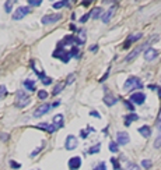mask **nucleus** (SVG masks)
<instances>
[{"label": "nucleus", "instance_id": "f257e3e1", "mask_svg": "<svg viewBox=\"0 0 161 170\" xmlns=\"http://www.w3.org/2000/svg\"><path fill=\"white\" fill-rule=\"evenodd\" d=\"M125 91H134V89H143V84L137 77H129L123 85Z\"/></svg>", "mask_w": 161, "mask_h": 170}, {"label": "nucleus", "instance_id": "f03ea898", "mask_svg": "<svg viewBox=\"0 0 161 170\" xmlns=\"http://www.w3.org/2000/svg\"><path fill=\"white\" fill-rule=\"evenodd\" d=\"M30 102H31V99H30V96H28L25 92L17 91V102H16V106H17V107L23 109V107L30 105Z\"/></svg>", "mask_w": 161, "mask_h": 170}, {"label": "nucleus", "instance_id": "7ed1b4c3", "mask_svg": "<svg viewBox=\"0 0 161 170\" xmlns=\"http://www.w3.org/2000/svg\"><path fill=\"white\" fill-rule=\"evenodd\" d=\"M30 11H31V9H30V7H27V6H21V7H18V9H17L13 13V20H14V21L23 20L25 15H28V14H30Z\"/></svg>", "mask_w": 161, "mask_h": 170}, {"label": "nucleus", "instance_id": "20e7f679", "mask_svg": "<svg viewBox=\"0 0 161 170\" xmlns=\"http://www.w3.org/2000/svg\"><path fill=\"white\" fill-rule=\"evenodd\" d=\"M53 57H56V59H60L63 63H67L70 60V55H69V52H66V50H63L60 46H58V49H56L55 52H53Z\"/></svg>", "mask_w": 161, "mask_h": 170}, {"label": "nucleus", "instance_id": "39448f33", "mask_svg": "<svg viewBox=\"0 0 161 170\" xmlns=\"http://www.w3.org/2000/svg\"><path fill=\"white\" fill-rule=\"evenodd\" d=\"M60 18H62V14H48V15H44V17H42L41 23L44 24V25H49V24L58 23Z\"/></svg>", "mask_w": 161, "mask_h": 170}, {"label": "nucleus", "instance_id": "423d86ee", "mask_svg": "<svg viewBox=\"0 0 161 170\" xmlns=\"http://www.w3.org/2000/svg\"><path fill=\"white\" fill-rule=\"evenodd\" d=\"M130 103H134V105H143L144 101H146V95L143 92H134L130 95Z\"/></svg>", "mask_w": 161, "mask_h": 170}, {"label": "nucleus", "instance_id": "0eeeda50", "mask_svg": "<svg viewBox=\"0 0 161 170\" xmlns=\"http://www.w3.org/2000/svg\"><path fill=\"white\" fill-rule=\"evenodd\" d=\"M77 145H78V141H77V138L74 137V135H69V137L66 138L64 148H66L67 151H73V149H76Z\"/></svg>", "mask_w": 161, "mask_h": 170}, {"label": "nucleus", "instance_id": "6e6552de", "mask_svg": "<svg viewBox=\"0 0 161 170\" xmlns=\"http://www.w3.org/2000/svg\"><path fill=\"white\" fill-rule=\"evenodd\" d=\"M129 141H130V138H129L128 133H125V131H118L116 133V144L118 145H126Z\"/></svg>", "mask_w": 161, "mask_h": 170}, {"label": "nucleus", "instance_id": "1a4fd4ad", "mask_svg": "<svg viewBox=\"0 0 161 170\" xmlns=\"http://www.w3.org/2000/svg\"><path fill=\"white\" fill-rule=\"evenodd\" d=\"M51 109H52V105H49V103H44V105H41L37 110L34 112V117H41V116L46 115Z\"/></svg>", "mask_w": 161, "mask_h": 170}, {"label": "nucleus", "instance_id": "9d476101", "mask_svg": "<svg viewBox=\"0 0 161 170\" xmlns=\"http://www.w3.org/2000/svg\"><path fill=\"white\" fill-rule=\"evenodd\" d=\"M144 60H147V61H151V60L157 59V56H158V52L156 49H153V47H148L144 50Z\"/></svg>", "mask_w": 161, "mask_h": 170}, {"label": "nucleus", "instance_id": "9b49d317", "mask_svg": "<svg viewBox=\"0 0 161 170\" xmlns=\"http://www.w3.org/2000/svg\"><path fill=\"white\" fill-rule=\"evenodd\" d=\"M69 169L70 170H78L80 169V166H81V159L78 156H74V158H72L69 161Z\"/></svg>", "mask_w": 161, "mask_h": 170}, {"label": "nucleus", "instance_id": "f8f14e48", "mask_svg": "<svg viewBox=\"0 0 161 170\" xmlns=\"http://www.w3.org/2000/svg\"><path fill=\"white\" fill-rule=\"evenodd\" d=\"M146 47H147V43H146V45H143V46H139V47H136L134 50H132L128 56H126V59H125V60H126V61H130V60H133L134 57H136V56H137L142 50H144Z\"/></svg>", "mask_w": 161, "mask_h": 170}, {"label": "nucleus", "instance_id": "ddd939ff", "mask_svg": "<svg viewBox=\"0 0 161 170\" xmlns=\"http://www.w3.org/2000/svg\"><path fill=\"white\" fill-rule=\"evenodd\" d=\"M37 128H41V130H45V131H48V133H55L56 131V127L52 123H41V124L37 125Z\"/></svg>", "mask_w": 161, "mask_h": 170}, {"label": "nucleus", "instance_id": "4468645a", "mask_svg": "<svg viewBox=\"0 0 161 170\" xmlns=\"http://www.w3.org/2000/svg\"><path fill=\"white\" fill-rule=\"evenodd\" d=\"M86 39H87V32L84 29H80L78 31V36L76 38V43L77 45H84L86 43Z\"/></svg>", "mask_w": 161, "mask_h": 170}, {"label": "nucleus", "instance_id": "2eb2a0df", "mask_svg": "<svg viewBox=\"0 0 161 170\" xmlns=\"http://www.w3.org/2000/svg\"><path fill=\"white\" fill-rule=\"evenodd\" d=\"M114 13H115V7L112 6V7H111L108 11H105V14L102 15V23H104V24H108V23H109V20L112 18Z\"/></svg>", "mask_w": 161, "mask_h": 170}, {"label": "nucleus", "instance_id": "dca6fc26", "mask_svg": "<svg viewBox=\"0 0 161 170\" xmlns=\"http://www.w3.org/2000/svg\"><path fill=\"white\" fill-rule=\"evenodd\" d=\"M63 121H64V117L63 115H56L55 117H53V123L52 124L56 127V130L60 128V127H63Z\"/></svg>", "mask_w": 161, "mask_h": 170}, {"label": "nucleus", "instance_id": "f3484780", "mask_svg": "<svg viewBox=\"0 0 161 170\" xmlns=\"http://www.w3.org/2000/svg\"><path fill=\"white\" fill-rule=\"evenodd\" d=\"M139 133L142 134L144 138H148L151 135V128L148 125H142V127H139Z\"/></svg>", "mask_w": 161, "mask_h": 170}, {"label": "nucleus", "instance_id": "a211bd4d", "mask_svg": "<svg viewBox=\"0 0 161 170\" xmlns=\"http://www.w3.org/2000/svg\"><path fill=\"white\" fill-rule=\"evenodd\" d=\"M24 87H25L27 91L34 92L35 91V81H34V80H25V81H24Z\"/></svg>", "mask_w": 161, "mask_h": 170}, {"label": "nucleus", "instance_id": "6ab92c4d", "mask_svg": "<svg viewBox=\"0 0 161 170\" xmlns=\"http://www.w3.org/2000/svg\"><path fill=\"white\" fill-rule=\"evenodd\" d=\"M143 36V34H140V32H136L134 35H129V38H128V42L125 43V47L129 45V43H132V42H136V41H139L140 38Z\"/></svg>", "mask_w": 161, "mask_h": 170}, {"label": "nucleus", "instance_id": "aec40b11", "mask_svg": "<svg viewBox=\"0 0 161 170\" xmlns=\"http://www.w3.org/2000/svg\"><path fill=\"white\" fill-rule=\"evenodd\" d=\"M137 119H139V116L136 113H130V115H128L125 117V125H130L132 121H134V120H137Z\"/></svg>", "mask_w": 161, "mask_h": 170}, {"label": "nucleus", "instance_id": "412c9836", "mask_svg": "<svg viewBox=\"0 0 161 170\" xmlns=\"http://www.w3.org/2000/svg\"><path fill=\"white\" fill-rule=\"evenodd\" d=\"M101 15H102V9H101V7H97V9H94V10L91 11V17H92L94 20L100 18Z\"/></svg>", "mask_w": 161, "mask_h": 170}, {"label": "nucleus", "instance_id": "4be33fe9", "mask_svg": "<svg viewBox=\"0 0 161 170\" xmlns=\"http://www.w3.org/2000/svg\"><path fill=\"white\" fill-rule=\"evenodd\" d=\"M104 102H105V105H108V106H114L116 102H118V99L114 96H111V95H108V96H105Z\"/></svg>", "mask_w": 161, "mask_h": 170}, {"label": "nucleus", "instance_id": "5701e85b", "mask_svg": "<svg viewBox=\"0 0 161 170\" xmlns=\"http://www.w3.org/2000/svg\"><path fill=\"white\" fill-rule=\"evenodd\" d=\"M69 55H70V59H72V57H76V59H78V49H77V47H74V46H72V49H70Z\"/></svg>", "mask_w": 161, "mask_h": 170}, {"label": "nucleus", "instance_id": "b1692460", "mask_svg": "<svg viewBox=\"0 0 161 170\" xmlns=\"http://www.w3.org/2000/svg\"><path fill=\"white\" fill-rule=\"evenodd\" d=\"M100 149H101V144H97L88 149V153H97V152H100Z\"/></svg>", "mask_w": 161, "mask_h": 170}, {"label": "nucleus", "instance_id": "393cba45", "mask_svg": "<svg viewBox=\"0 0 161 170\" xmlns=\"http://www.w3.org/2000/svg\"><path fill=\"white\" fill-rule=\"evenodd\" d=\"M62 91H63V84H58L55 87V89H53V92H52V95H58Z\"/></svg>", "mask_w": 161, "mask_h": 170}, {"label": "nucleus", "instance_id": "a878e982", "mask_svg": "<svg viewBox=\"0 0 161 170\" xmlns=\"http://www.w3.org/2000/svg\"><path fill=\"white\" fill-rule=\"evenodd\" d=\"M109 151H111V152H114V153H115V152H118V151H119V147H118V144H116V142H114V141H112V142L109 144Z\"/></svg>", "mask_w": 161, "mask_h": 170}, {"label": "nucleus", "instance_id": "bb28decb", "mask_svg": "<svg viewBox=\"0 0 161 170\" xmlns=\"http://www.w3.org/2000/svg\"><path fill=\"white\" fill-rule=\"evenodd\" d=\"M11 7H13V1H11V0H9V1H6V3H4L6 13H11V11H13V10H11Z\"/></svg>", "mask_w": 161, "mask_h": 170}, {"label": "nucleus", "instance_id": "cd10ccee", "mask_svg": "<svg viewBox=\"0 0 161 170\" xmlns=\"http://www.w3.org/2000/svg\"><path fill=\"white\" fill-rule=\"evenodd\" d=\"M151 161H148V159H144V161H142V167H144V169H150L151 167Z\"/></svg>", "mask_w": 161, "mask_h": 170}, {"label": "nucleus", "instance_id": "c85d7f7f", "mask_svg": "<svg viewBox=\"0 0 161 170\" xmlns=\"http://www.w3.org/2000/svg\"><path fill=\"white\" fill-rule=\"evenodd\" d=\"M38 98L41 99V101H44V99H46L48 98V92L44 91V89H41V91L38 92Z\"/></svg>", "mask_w": 161, "mask_h": 170}, {"label": "nucleus", "instance_id": "c756f323", "mask_svg": "<svg viewBox=\"0 0 161 170\" xmlns=\"http://www.w3.org/2000/svg\"><path fill=\"white\" fill-rule=\"evenodd\" d=\"M28 4L30 6H41L42 4V0H28Z\"/></svg>", "mask_w": 161, "mask_h": 170}, {"label": "nucleus", "instance_id": "7c9ffc66", "mask_svg": "<svg viewBox=\"0 0 161 170\" xmlns=\"http://www.w3.org/2000/svg\"><path fill=\"white\" fill-rule=\"evenodd\" d=\"M63 6H67V1H58V3H53V9H60Z\"/></svg>", "mask_w": 161, "mask_h": 170}, {"label": "nucleus", "instance_id": "2f4dec72", "mask_svg": "<svg viewBox=\"0 0 161 170\" xmlns=\"http://www.w3.org/2000/svg\"><path fill=\"white\" fill-rule=\"evenodd\" d=\"M90 15H91V11H90V13H87V14H84L83 17H81V18H80V23H87V20H88V17H90Z\"/></svg>", "mask_w": 161, "mask_h": 170}, {"label": "nucleus", "instance_id": "473e14b6", "mask_svg": "<svg viewBox=\"0 0 161 170\" xmlns=\"http://www.w3.org/2000/svg\"><path fill=\"white\" fill-rule=\"evenodd\" d=\"M10 166H11V169H20L21 167L20 163H17V162H14V161H10Z\"/></svg>", "mask_w": 161, "mask_h": 170}, {"label": "nucleus", "instance_id": "72a5a7b5", "mask_svg": "<svg viewBox=\"0 0 161 170\" xmlns=\"http://www.w3.org/2000/svg\"><path fill=\"white\" fill-rule=\"evenodd\" d=\"M94 170H106V165L104 163V162H101V163L97 166V167H94Z\"/></svg>", "mask_w": 161, "mask_h": 170}, {"label": "nucleus", "instance_id": "f704fd0d", "mask_svg": "<svg viewBox=\"0 0 161 170\" xmlns=\"http://www.w3.org/2000/svg\"><path fill=\"white\" fill-rule=\"evenodd\" d=\"M42 82H44V85H49V84H52V78H49V77H44L42 78Z\"/></svg>", "mask_w": 161, "mask_h": 170}, {"label": "nucleus", "instance_id": "c9c22d12", "mask_svg": "<svg viewBox=\"0 0 161 170\" xmlns=\"http://www.w3.org/2000/svg\"><path fill=\"white\" fill-rule=\"evenodd\" d=\"M161 147V134L158 135V138H157L156 141H154V148H160Z\"/></svg>", "mask_w": 161, "mask_h": 170}, {"label": "nucleus", "instance_id": "e433bc0d", "mask_svg": "<svg viewBox=\"0 0 161 170\" xmlns=\"http://www.w3.org/2000/svg\"><path fill=\"white\" fill-rule=\"evenodd\" d=\"M128 170H140V169H139L137 165H134V163H129V165H128Z\"/></svg>", "mask_w": 161, "mask_h": 170}, {"label": "nucleus", "instance_id": "4c0bfd02", "mask_svg": "<svg viewBox=\"0 0 161 170\" xmlns=\"http://www.w3.org/2000/svg\"><path fill=\"white\" fill-rule=\"evenodd\" d=\"M111 162H112V165H114V169H115V170L119 169V165H118V162H116V159H111Z\"/></svg>", "mask_w": 161, "mask_h": 170}, {"label": "nucleus", "instance_id": "58836bf2", "mask_svg": "<svg viewBox=\"0 0 161 170\" xmlns=\"http://www.w3.org/2000/svg\"><path fill=\"white\" fill-rule=\"evenodd\" d=\"M6 92H7V91H6V87H4V85H0V98H1V95H4Z\"/></svg>", "mask_w": 161, "mask_h": 170}, {"label": "nucleus", "instance_id": "ea45409f", "mask_svg": "<svg viewBox=\"0 0 161 170\" xmlns=\"http://www.w3.org/2000/svg\"><path fill=\"white\" fill-rule=\"evenodd\" d=\"M90 115H91L92 117H97V119H101V115H100V113H97V112H90Z\"/></svg>", "mask_w": 161, "mask_h": 170}, {"label": "nucleus", "instance_id": "a19ab883", "mask_svg": "<svg viewBox=\"0 0 161 170\" xmlns=\"http://www.w3.org/2000/svg\"><path fill=\"white\" fill-rule=\"evenodd\" d=\"M74 78H76V77H74L73 74H70V75H69V80H67V84H69V85H70V84L73 82V80H74Z\"/></svg>", "mask_w": 161, "mask_h": 170}, {"label": "nucleus", "instance_id": "79ce46f5", "mask_svg": "<svg viewBox=\"0 0 161 170\" xmlns=\"http://www.w3.org/2000/svg\"><path fill=\"white\" fill-rule=\"evenodd\" d=\"M41 149H42V147L37 148V149H35V151H34V152H32V153H31V158H34V156H35V155H37V153H38V152H39V151H41Z\"/></svg>", "mask_w": 161, "mask_h": 170}, {"label": "nucleus", "instance_id": "37998d69", "mask_svg": "<svg viewBox=\"0 0 161 170\" xmlns=\"http://www.w3.org/2000/svg\"><path fill=\"white\" fill-rule=\"evenodd\" d=\"M81 137H83V138H87V137H88V133L83 130V131H81Z\"/></svg>", "mask_w": 161, "mask_h": 170}, {"label": "nucleus", "instance_id": "c03bdc74", "mask_svg": "<svg viewBox=\"0 0 161 170\" xmlns=\"http://www.w3.org/2000/svg\"><path fill=\"white\" fill-rule=\"evenodd\" d=\"M0 138H1V139H7V138H9V135H6L4 133H1V134H0Z\"/></svg>", "mask_w": 161, "mask_h": 170}, {"label": "nucleus", "instance_id": "a18cd8bd", "mask_svg": "<svg viewBox=\"0 0 161 170\" xmlns=\"http://www.w3.org/2000/svg\"><path fill=\"white\" fill-rule=\"evenodd\" d=\"M90 50H91V52H95V50H98V46H97V45L91 46V47H90Z\"/></svg>", "mask_w": 161, "mask_h": 170}]
</instances>
